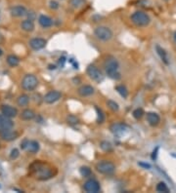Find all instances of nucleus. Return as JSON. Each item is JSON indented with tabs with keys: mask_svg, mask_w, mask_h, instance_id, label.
<instances>
[{
	"mask_svg": "<svg viewBox=\"0 0 176 193\" xmlns=\"http://www.w3.org/2000/svg\"><path fill=\"white\" fill-rule=\"evenodd\" d=\"M104 69L105 72L111 79L113 80H119L121 78L119 72V64L116 58L109 57L104 63Z\"/></svg>",
	"mask_w": 176,
	"mask_h": 193,
	"instance_id": "obj_1",
	"label": "nucleus"
},
{
	"mask_svg": "<svg viewBox=\"0 0 176 193\" xmlns=\"http://www.w3.org/2000/svg\"><path fill=\"white\" fill-rule=\"evenodd\" d=\"M130 20L132 23L138 26V28H145V26L149 25L150 23H151V18H150V16L143 11L134 12L131 15Z\"/></svg>",
	"mask_w": 176,
	"mask_h": 193,
	"instance_id": "obj_2",
	"label": "nucleus"
},
{
	"mask_svg": "<svg viewBox=\"0 0 176 193\" xmlns=\"http://www.w3.org/2000/svg\"><path fill=\"white\" fill-rule=\"evenodd\" d=\"M94 35L98 40L103 41V42H107L113 38V30L110 28H108V26L99 25L94 29Z\"/></svg>",
	"mask_w": 176,
	"mask_h": 193,
	"instance_id": "obj_3",
	"label": "nucleus"
},
{
	"mask_svg": "<svg viewBox=\"0 0 176 193\" xmlns=\"http://www.w3.org/2000/svg\"><path fill=\"white\" fill-rule=\"evenodd\" d=\"M36 165V169H34V174L36 175V179L39 180H47L51 178H53V174L52 170L50 168H46L45 165L42 163H35Z\"/></svg>",
	"mask_w": 176,
	"mask_h": 193,
	"instance_id": "obj_4",
	"label": "nucleus"
},
{
	"mask_svg": "<svg viewBox=\"0 0 176 193\" xmlns=\"http://www.w3.org/2000/svg\"><path fill=\"white\" fill-rule=\"evenodd\" d=\"M22 88L25 91H34L38 86V79L33 74H26L22 79Z\"/></svg>",
	"mask_w": 176,
	"mask_h": 193,
	"instance_id": "obj_5",
	"label": "nucleus"
},
{
	"mask_svg": "<svg viewBox=\"0 0 176 193\" xmlns=\"http://www.w3.org/2000/svg\"><path fill=\"white\" fill-rule=\"evenodd\" d=\"M95 169L100 174L110 175L116 172V166H114L113 163H112L110 161H101V162H98L96 164Z\"/></svg>",
	"mask_w": 176,
	"mask_h": 193,
	"instance_id": "obj_6",
	"label": "nucleus"
},
{
	"mask_svg": "<svg viewBox=\"0 0 176 193\" xmlns=\"http://www.w3.org/2000/svg\"><path fill=\"white\" fill-rule=\"evenodd\" d=\"M86 73L90 79L97 83H101L104 80V75L101 70L95 65H89L86 68Z\"/></svg>",
	"mask_w": 176,
	"mask_h": 193,
	"instance_id": "obj_7",
	"label": "nucleus"
},
{
	"mask_svg": "<svg viewBox=\"0 0 176 193\" xmlns=\"http://www.w3.org/2000/svg\"><path fill=\"white\" fill-rule=\"evenodd\" d=\"M110 130L114 136L121 137L128 133L129 127L124 123H113L110 126Z\"/></svg>",
	"mask_w": 176,
	"mask_h": 193,
	"instance_id": "obj_8",
	"label": "nucleus"
},
{
	"mask_svg": "<svg viewBox=\"0 0 176 193\" xmlns=\"http://www.w3.org/2000/svg\"><path fill=\"white\" fill-rule=\"evenodd\" d=\"M83 189L88 193H97L101 190V186L98 180H96L95 179H90L84 182Z\"/></svg>",
	"mask_w": 176,
	"mask_h": 193,
	"instance_id": "obj_9",
	"label": "nucleus"
},
{
	"mask_svg": "<svg viewBox=\"0 0 176 193\" xmlns=\"http://www.w3.org/2000/svg\"><path fill=\"white\" fill-rule=\"evenodd\" d=\"M61 98H62V93L57 90H53V91L48 92L45 96H44L43 101L47 104H52V103L57 102Z\"/></svg>",
	"mask_w": 176,
	"mask_h": 193,
	"instance_id": "obj_10",
	"label": "nucleus"
},
{
	"mask_svg": "<svg viewBox=\"0 0 176 193\" xmlns=\"http://www.w3.org/2000/svg\"><path fill=\"white\" fill-rule=\"evenodd\" d=\"M46 45H47V40H45L44 38L35 37L30 40V47L34 51H38L45 48Z\"/></svg>",
	"mask_w": 176,
	"mask_h": 193,
	"instance_id": "obj_11",
	"label": "nucleus"
},
{
	"mask_svg": "<svg viewBox=\"0 0 176 193\" xmlns=\"http://www.w3.org/2000/svg\"><path fill=\"white\" fill-rule=\"evenodd\" d=\"M0 137H1V138L5 140V142H13V140L19 138V133L15 130L9 129V130L1 132V133H0Z\"/></svg>",
	"mask_w": 176,
	"mask_h": 193,
	"instance_id": "obj_12",
	"label": "nucleus"
},
{
	"mask_svg": "<svg viewBox=\"0 0 176 193\" xmlns=\"http://www.w3.org/2000/svg\"><path fill=\"white\" fill-rule=\"evenodd\" d=\"M14 127V123L11 120V118H9L3 114H0V133L3 131L12 129Z\"/></svg>",
	"mask_w": 176,
	"mask_h": 193,
	"instance_id": "obj_13",
	"label": "nucleus"
},
{
	"mask_svg": "<svg viewBox=\"0 0 176 193\" xmlns=\"http://www.w3.org/2000/svg\"><path fill=\"white\" fill-rule=\"evenodd\" d=\"M1 113L9 118H14L18 115V109L12 105L3 104L1 107Z\"/></svg>",
	"mask_w": 176,
	"mask_h": 193,
	"instance_id": "obj_14",
	"label": "nucleus"
},
{
	"mask_svg": "<svg viewBox=\"0 0 176 193\" xmlns=\"http://www.w3.org/2000/svg\"><path fill=\"white\" fill-rule=\"evenodd\" d=\"M146 119H147V122L149 123V125L152 126V127L157 126L161 122L160 115H158L157 112H153V111H150V112L147 113Z\"/></svg>",
	"mask_w": 176,
	"mask_h": 193,
	"instance_id": "obj_15",
	"label": "nucleus"
},
{
	"mask_svg": "<svg viewBox=\"0 0 176 193\" xmlns=\"http://www.w3.org/2000/svg\"><path fill=\"white\" fill-rule=\"evenodd\" d=\"M94 93H95V88L91 85H82L77 90V94L80 96H82V98L92 96Z\"/></svg>",
	"mask_w": 176,
	"mask_h": 193,
	"instance_id": "obj_16",
	"label": "nucleus"
},
{
	"mask_svg": "<svg viewBox=\"0 0 176 193\" xmlns=\"http://www.w3.org/2000/svg\"><path fill=\"white\" fill-rule=\"evenodd\" d=\"M10 13H11L12 17L21 18V17L26 16V14H28V10H26L25 7H24L22 5H18V6H14L11 8Z\"/></svg>",
	"mask_w": 176,
	"mask_h": 193,
	"instance_id": "obj_17",
	"label": "nucleus"
},
{
	"mask_svg": "<svg viewBox=\"0 0 176 193\" xmlns=\"http://www.w3.org/2000/svg\"><path fill=\"white\" fill-rule=\"evenodd\" d=\"M38 23L43 29H49L53 25V23H54V22H53L51 18L46 15H40L38 18Z\"/></svg>",
	"mask_w": 176,
	"mask_h": 193,
	"instance_id": "obj_18",
	"label": "nucleus"
},
{
	"mask_svg": "<svg viewBox=\"0 0 176 193\" xmlns=\"http://www.w3.org/2000/svg\"><path fill=\"white\" fill-rule=\"evenodd\" d=\"M20 117L24 121H30V120H32L35 118V112L32 109L26 108V109H24L22 111Z\"/></svg>",
	"mask_w": 176,
	"mask_h": 193,
	"instance_id": "obj_19",
	"label": "nucleus"
},
{
	"mask_svg": "<svg viewBox=\"0 0 176 193\" xmlns=\"http://www.w3.org/2000/svg\"><path fill=\"white\" fill-rule=\"evenodd\" d=\"M21 28L23 30H25L26 32H31L34 30V23H33V21H31L30 19L24 20L21 23Z\"/></svg>",
	"mask_w": 176,
	"mask_h": 193,
	"instance_id": "obj_20",
	"label": "nucleus"
},
{
	"mask_svg": "<svg viewBox=\"0 0 176 193\" xmlns=\"http://www.w3.org/2000/svg\"><path fill=\"white\" fill-rule=\"evenodd\" d=\"M156 50H157V55L160 56L161 60L163 61L165 65H168V64H169V60H168V56H167L166 51H165L163 48H162L161 46H158V45L156 46Z\"/></svg>",
	"mask_w": 176,
	"mask_h": 193,
	"instance_id": "obj_21",
	"label": "nucleus"
},
{
	"mask_svg": "<svg viewBox=\"0 0 176 193\" xmlns=\"http://www.w3.org/2000/svg\"><path fill=\"white\" fill-rule=\"evenodd\" d=\"M30 96L29 95H26V94H22L20 95L19 96H18V99H17V103L19 107H26V105L29 104L30 102Z\"/></svg>",
	"mask_w": 176,
	"mask_h": 193,
	"instance_id": "obj_22",
	"label": "nucleus"
},
{
	"mask_svg": "<svg viewBox=\"0 0 176 193\" xmlns=\"http://www.w3.org/2000/svg\"><path fill=\"white\" fill-rule=\"evenodd\" d=\"M40 149V145H39V143L36 142V140H30V143L28 145V148H26V150L30 153H37Z\"/></svg>",
	"mask_w": 176,
	"mask_h": 193,
	"instance_id": "obj_23",
	"label": "nucleus"
},
{
	"mask_svg": "<svg viewBox=\"0 0 176 193\" xmlns=\"http://www.w3.org/2000/svg\"><path fill=\"white\" fill-rule=\"evenodd\" d=\"M6 60H7V64L10 65L11 67H16V66H18V65H20V59L18 58L17 56H15V55H9V56H7Z\"/></svg>",
	"mask_w": 176,
	"mask_h": 193,
	"instance_id": "obj_24",
	"label": "nucleus"
},
{
	"mask_svg": "<svg viewBox=\"0 0 176 193\" xmlns=\"http://www.w3.org/2000/svg\"><path fill=\"white\" fill-rule=\"evenodd\" d=\"M100 148L105 152H112L113 151V145L108 140H102L100 143Z\"/></svg>",
	"mask_w": 176,
	"mask_h": 193,
	"instance_id": "obj_25",
	"label": "nucleus"
},
{
	"mask_svg": "<svg viewBox=\"0 0 176 193\" xmlns=\"http://www.w3.org/2000/svg\"><path fill=\"white\" fill-rule=\"evenodd\" d=\"M114 89H116V91L122 96L123 99H126L127 96H128V91H127V89H126L125 86H123V85H118V86H116V88H114Z\"/></svg>",
	"mask_w": 176,
	"mask_h": 193,
	"instance_id": "obj_26",
	"label": "nucleus"
},
{
	"mask_svg": "<svg viewBox=\"0 0 176 193\" xmlns=\"http://www.w3.org/2000/svg\"><path fill=\"white\" fill-rule=\"evenodd\" d=\"M79 174H80L83 178H88L92 175V171L88 166H82L80 167V169H79Z\"/></svg>",
	"mask_w": 176,
	"mask_h": 193,
	"instance_id": "obj_27",
	"label": "nucleus"
},
{
	"mask_svg": "<svg viewBox=\"0 0 176 193\" xmlns=\"http://www.w3.org/2000/svg\"><path fill=\"white\" fill-rule=\"evenodd\" d=\"M85 0H69V4L74 9H79L84 6L85 4Z\"/></svg>",
	"mask_w": 176,
	"mask_h": 193,
	"instance_id": "obj_28",
	"label": "nucleus"
},
{
	"mask_svg": "<svg viewBox=\"0 0 176 193\" xmlns=\"http://www.w3.org/2000/svg\"><path fill=\"white\" fill-rule=\"evenodd\" d=\"M156 190H157V192H164V193H168V192H169L168 187H167V185H166V184H165L163 181H161V182H158V183L157 184Z\"/></svg>",
	"mask_w": 176,
	"mask_h": 193,
	"instance_id": "obj_29",
	"label": "nucleus"
},
{
	"mask_svg": "<svg viewBox=\"0 0 176 193\" xmlns=\"http://www.w3.org/2000/svg\"><path fill=\"white\" fill-rule=\"evenodd\" d=\"M144 114H145V111L143 110V108H141V107H138V108L134 109L133 112H132V115H133V117L136 120H139V119L142 118L144 116Z\"/></svg>",
	"mask_w": 176,
	"mask_h": 193,
	"instance_id": "obj_30",
	"label": "nucleus"
},
{
	"mask_svg": "<svg viewBox=\"0 0 176 193\" xmlns=\"http://www.w3.org/2000/svg\"><path fill=\"white\" fill-rule=\"evenodd\" d=\"M107 105L109 107V108H110L112 111H113V112H117V111L119 110V105H118V103L114 101H113V100H109V101L107 102Z\"/></svg>",
	"mask_w": 176,
	"mask_h": 193,
	"instance_id": "obj_31",
	"label": "nucleus"
},
{
	"mask_svg": "<svg viewBox=\"0 0 176 193\" xmlns=\"http://www.w3.org/2000/svg\"><path fill=\"white\" fill-rule=\"evenodd\" d=\"M95 109H96V111H97V122H98V123H101V124H102V123H104V121H105L104 112H103L102 109L99 108L98 107H96Z\"/></svg>",
	"mask_w": 176,
	"mask_h": 193,
	"instance_id": "obj_32",
	"label": "nucleus"
},
{
	"mask_svg": "<svg viewBox=\"0 0 176 193\" xmlns=\"http://www.w3.org/2000/svg\"><path fill=\"white\" fill-rule=\"evenodd\" d=\"M67 122L69 125H76L79 123V119L74 115H69L67 117Z\"/></svg>",
	"mask_w": 176,
	"mask_h": 193,
	"instance_id": "obj_33",
	"label": "nucleus"
},
{
	"mask_svg": "<svg viewBox=\"0 0 176 193\" xmlns=\"http://www.w3.org/2000/svg\"><path fill=\"white\" fill-rule=\"evenodd\" d=\"M19 156H20V151H19V149L13 148L12 150H11V152H10V159H12V160H16Z\"/></svg>",
	"mask_w": 176,
	"mask_h": 193,
	"instance_id": "obj_34",
	"label": "nucleus"
},
{
	"mask_svg": "<svg viewBox=\"0 0 176 193\" xmlns=\"http://www.w3.org/2000/svg\"><path fill=\"white\" fill-rule=\"evenodd\" d=\"M49 7L52 9V10H57V9L59 8V3L57 1H55V0H51V1L49 2Z\"/></svg>",
	"mask_w": 176,
	"mask_h": 193,
	"instance_id": "obj_35",
	"label": "nucleus"
},
{
	"mask_svg": "<svg viewBox=\"0 0 176 193\" xmlns=\"http://www.w3.org/2000/svg\"><path fill=\"white\" fill-rule=\"evenodd\" d=\"M29 143H30V140L28 139V138H25L23 142L21 143V148L23 149V150H26V148H28V145H29Z\"/></svg>",
	"mask_w": 176,
	"mask_h": 193,
	"instance_id": "obj_36",
	"label": "nucleus"
},
{
	"mask_svg": "<svg viewBox=\"0 0 176 193\" xmlns=\"http://www.w3.org/2000/svg\"><path fill=\"white\" fill-rule=\"evenodd\" d=\"M138 165H139V166H141V167H143V168H145V169H151V165L148 164V163L139 162V163H138Z\"/></svg>",
	"mask_w": 176,
	"mask_h": 193,
	"instance_id": "obj_37",
	"label": "nucleus"
},
{
	"mask_svg": "<svg viewBox=\"0 0 176 193\" xmlns=\"http://www.w3.org/2000/svg\"><path fill=\"white\" fill-rule=\"evenodd\" d=\"M29 16V19L30 20H31V21H33L34 20V18H35V14L33 13V12H28V14H26Z\"/></svg>",
	"mask_w": 176,
	"mask_h": 193,
	"instance_id": "obj_38",
	"label": "nucleus"
},
{
	"mask_svg": "<svg viewBox=\"0 0 176 193\" xmlns=\"http://www.w3.org/2000/svg\"><path fill=\"white\" fill-rule=\"evenodd\" d=\"M173 39H174V41L176 42V31H175L174 34H173Z\"/></svg>",
	"mask_w": 176,
	"mask_h": 193,
	"instance_id": "obj_39",
	"label": "nucleus"
},
{
	"mask_svg": "<svg viewBox=\"0 0 176 193\" xmlns=\"http://www.w3.org/2000/svg\"><path fill=\"white\" fill-rule=\"evenodd\" d=\"M3 55V52H2V50L0 49V56H2Z\"/></svg>",
	"mask_w": 176,
	"mask_h": 193,
	"instance_id": "obj_40",
	"label": "nucleus"
}]
</instances>
